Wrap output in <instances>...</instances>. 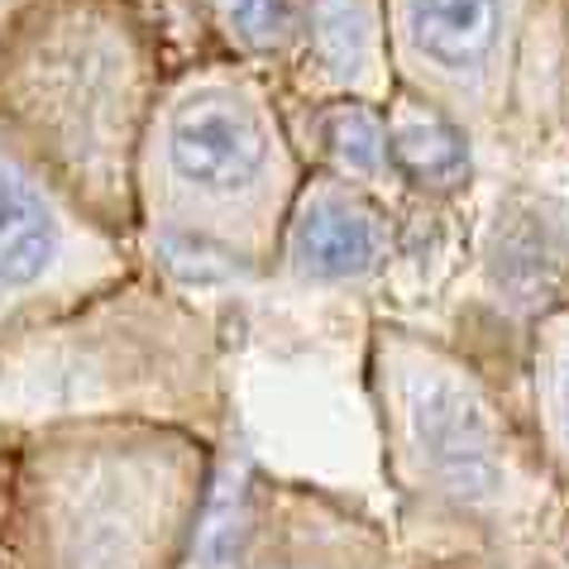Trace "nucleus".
<instances>
[{"label":"nucleus","instance_id":"39448f33","mask_svg":"<svg viewBox=\"0 0 569 569\" xmlns=\"http://www.w3.org/2000/svg\"><path fill=\"white\" fill-rule=\"evenodd\" d=\"M373 402L392 483L440 517L512 527L531 493L521 431L483 373L440 340L373 326Z\"/></svg>","mask_w":569,"mask_h":569},{"label":"nucleus","instance_id":"423d86ee","mask_svg":"<svg viewBox=\"0 0 569 569\" xmlns=\"http://www.w3.org/2000/svg\"><path fill=\"white\" fill-rule=\"evenodd\" d=\"M130 278V240L97 226L0 130V302L14 326L77 311Z\"/></svg>","mask_w":569,"mask_h":569},{"label":"nucleus","instance_id":"6e6552de","mask_svg":"<svg viewBox=\"0 0 569 569\" xmlns=\"http://www.w3.org/2000/svg\"><path fill=\"white\" fill-rule=\"evenodd\" d=\"M392 249H398L392 201L326 168H307L288 220H282L273 263L297 282L350 288V282H369L383 273Z\"/></svg>","mask_w":569,"mask_h":569},{"label":"nucleus","instance_id":"9b49d317","mask_svg":"<svg viewBox=\"0 0 569 569\" xmlns=\"http://www.w3.org/2000/svg\"><path fill=\"white\" fill-rule=\"evenodd\" d=\"M311 153H316V168L369 187L383 201L402 192L398 168H392V144H388V110L373 101H316Z\"/></svg>","mask_w":569,"mask_h":569},{"label":"nucleus","instance_id":"f03ea898","mask_svg":"<svg viewBox=\"0 0 569 569\" xmlns=\"http://www.w3.org/2000/svg\"><path fill=\"white\" fill-rule=\"evenodd\" d=\"M163 77L139 0H20L0 20V130L120 240L139 230L134 168Z\"/></svg>","mask_w":569,"mask_h":569},{"label":"nucleus","instance_id":"7ed1b4c3","mask_svg":"<svg viewBox=\"0 0 569 569\" xmlns=\"http://www.w3.org/2000/svg\"><path fill=\"white\" fill-rule=\"evenodd\" d=\"M302 178L307 153L263 68L211 58L163 77L134 168L139 226L153 240L268 268Z\"/></svg>","mask_w":569,"mask_h":569},{"label":"nucleus","instance_id":"0eeeda50","mask_svg":"<svg viewBox=\"0 0 569 569\" xmlns=\"http://www.w3.org/2000/svg\"><path fill=\"white\" fill-rule=\"evenodd\" d=\"M531 10L536 0H388L398 87L493 130L517 101Z\"/></svg>","mask_w":569,"mask_h":569},{"label":"nucleus","instance_id":"4468645a","mask_svg":"<svg viewBox=\"0 0 569 569\" xmlns=\"http://www.w3.org/2000/svg\"><path fill=\"white\" fill-rule=\"evenodd\" d=\"M10 330H14V316L6 311V302H0V336H10Z\"/></svg>","mask_w":569,"mask_h":569},{"label":"nucleus","instance_id":"1a4fd4ad","mask_svg":"<svg viewBox=\"0 0 569 569\" xmlns=\"http://www.w3.org/2000/svg\"><path fill=\"white\" fill-rule=\"evenodd\" d=\"M292 72L311 101L388 106L398 91L388 0H302Z\"/></svg>","mask_w":569,"mask_h":569},{"label":"nucleus","instance_id":"ddd939ff","mask_svg":"<svg viewBox=\"0 0 569 569\" xmlns=\"http://www.w3.org/2000/svg\"><path fill=\"white\" fill-rule=\"evenodd\" d=\"M531 412L556 460L569 465V307L541 316L531 340Z\"/></svg>","mask_w":569,"mask_h":569},{"label":"nucleus","instance_id":"20e7f679","mask_svg":"<svg viewBox=\"0 0 569 569\" xmlns=\"http://www.w3.org/2000/svg\"><path fill=\"white\" fill-rule=\"evenodd\" d=\"M216 398L211 330L168 292L124 288L0 336V426L77 417L187 421Z\"/></svg>","mask_w":569,"mask_h":569},{"label":"nucleus","instance_id":"f8f14e48","mask_svg":"<svg viewBox=\"0 0 569 569\" xmlns=\"http://www.w3.org/2000/svg\"><path fill=\"white\" fill-rule=\"evenodd\" d=\"M201 10L226 58L249 68H292L302 0H201Z\"/></svg>","mask_w":569,"mask_h":569},{"label":"nucleus","instance_id":"9d476101","mask_svg":"<svg viewBox=\"0 0 569 569\" xmlns=\"http://www.w3.org/2000/svg\"><path fill=\"white\" fill-rule=\"evenodd\" d=\"M383 110H388V144H392V168H398L402 192L436 197V201L460 197L473 182L469 124L407 87L392 91V101Z\"/></svg>","mask_w":569,"mask_h":569},{"label":"nucleus","instance_id":"f257e3e1","mask_svg":"<svg viewBox=\"0 0 569 569\" xmlns=\"http://www.w3.org/2000/svg\"><path fill=\"white\" fill-rule=\"evenodd\" d=\"M207 488L211 446L187 421L14 426L0 450V569H178Z\"/></svg>","mask_w":569,"mask_h":569}]
</instances>
